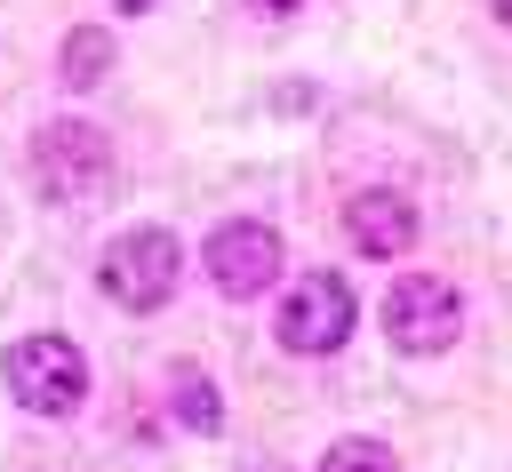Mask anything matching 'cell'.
I'll list each match as a JSON object with an SVG mask.
<instances>
[{
    "mask_svg": "<svg viewBox=\"0 0 512 472\" xmlns=\"http://www.w3.org/2000/svg\"><path fill=\"white\" fill-rule=\"evenodd\" d=\"M96 280H104V296H112L120 312H160V304L176 296V280H184V248H176L160 224H136V232H120V240L96 256Z\"/></svg>",
    "mask_w": 512,
    "mask_h": 472,
    "instance_id": "cell-1",
    "label": "cell"
},
{
    "mask_svg": "<svg viewBox=\"0 0 512 472\" xmlns=\"http://www.w3.org/2000/svg\"><path fill=\"white\" fill-rule=\"evenodd\" d=\"M8 392L32 416H72L88 400V360L72 336H16L8 344Z\"/></svg>",
    "mask_w": 512,
    "mask_h": 472,
    "instance_id": "cell-2",
    "label": "cell"
},
{
    "mask_svg": "<svg viewBox=\"0 0 512 472\" xmlns=\"http://www.w3.org/2000/svg\"><path fill=\"white\" fill-rule=\"evenodd\" d=\"M456 328H464V296H456V280H440V272H408V280H392V296H384V336H392L400 352L432 360V352L456 344Z\"/></svg>",
    "mask_w": 512,
    "mask_h": 472,
    "instance_id": "cell-3",
    "label": "cell"
},
{
    "mask_svg": "<svg viewBox=\"0 0 512 472\" xmlns=\"http://www.w3.org/2000/svg\"><path fill=\"white\" fill-rule=\"evenodd\" d=\"M104 176H112V144H104V128H88V120H56V128L32 136V184H40V192H56V200H88Z\"/></svg>",
    "mask_w": 512,
    "mask_h": 472,
    "instance_id": "cell-4",
    "label": "cell"
},
{
    "mask_svg": "<svg viewBox=\"0 0 512 472\" xmlns=\"http://www.w3.org/2000/svg\"><path fill=\"white\" fill-rule=\"evenodd\" d=\"M352 320H360V304H352V288H344L336 272H304V280L280 296V344L304 352V360L336 352V344L352 336Z\"/></svg>",
    "mask_w": 512,
    "mask_h": 472,
    "instance_id": "cell-5",
    "label": "cell"
},
{
    "mask_svg": "<svg viewBox=\"0 0 512 472\" xmlns=\"http://www.w3.org/2000/svg\"><path fill=\"white\" fill-rule=\"evenodd\" d=\"M208 280H216L224 296H264V288L280 280V232L256 224V216L216 224V232H208Z\"/></svg>",
    "mask_w": 512,
    "mask_h": 472,
    "instance_id": "cell-6",
    "label": "cell"
},
{
    "mask_svg": "<svg viewBox=\"0 0 512 472\" xmlns=\"http://www.w3.org/2000/svg\"><path fill=\"white\" fill-rule=\"evenodd\" d=\"M344 232L360 256H408L416 248V208L400 192H352L344 200Z\"/></svg>",
    "mask_w": 512,
    "mask_h": 472,
    "instance_id": "cell-7",
    "label": "cell"
},
{
    "mask_svg": "<svg viewBox=\"0 0 512 472\" xmlns=\"http://www.w3.org/2000/svg\"><path fill=\"white\" fill-rule=\"evenodd\" d=\"M168 400H176V424H192V432H216V424H224V408H216V384H208L200 368H176Z\"/></svg>",
    "mask_w": 512,
    "mask_h": 472,
    "instance_id": "cell-8",
    "label": "cell"
},
{
    "mask_svg": "<svg viewBox=\"0 0 512 472\" xmlns=\"http://www.w3.org/2000/svg\"><path fill=\"white\" fill-rule=\"evenodd\" d=\"M104 64H112V32H104V24H80V32L64 40V80H72V88H88Z\"/></svg>",
    "mask_w": 512,
    "mask_h": 472,
    "instance_id": "cell-9",
    "label": "cell"
},
{
    "mask_svg": "<svg viewBox=\"0 0 512 472\" xmlns=\"http://www.w3.org/2000/svg\"><path fill=\"white\" fill-rule=\"evenodd\" d=\"M320 472H400V456H392L384 440H360V432H352V440H336V448L320 456Z\"/></svg>",
    "mask_w": 512,
    "mask_h": 472,
    "instance_id": "cell-10",
    "label": "cell"
},
{
    "mask_svg": "<svg viewBox=\"0 0 512 472\" xmlns=\"http://www.w3.org/2000/svg\"><path fill=\"white\" fill-rule=\"evenodd\" d=\"M248 8H264V16H296V0H248Z\"/></svg>",
    "mask_w": 512,
    "mask_h": 472,
    "instance_id": "cell-11",
    "label": "cell"
},
{
    "mask_svg": "<svg viewBox=\"0 0 512 472\" xmlns=\"http://www.w3.org/2000/svg\"><path fill=\"white\" fill-rule=\"evenodd\" d=\"M144 8H152V0H120V16H144Z\"/></svg>",
    "mask_w": 512,
    "mask_h": 472,
    "instance_id": "cell-12",
    "label": "cell"
},
{
    "mask_svg": "<svg viewBox=\"0 0 512 472\" xmlns=\"http://www.w3.org/2000/svg\"><path fill=\"white\" fill-rule=\"evenodd\" d=\"M496 16H504V24H512V0H496Z\"/></svg>",
    "mask_w": 512,
    "mask_h": 472,
    "instance_id": "cell-13",
    "label": "cell"
}]
</instances>
